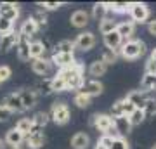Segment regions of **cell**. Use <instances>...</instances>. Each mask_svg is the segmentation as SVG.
<instances>
[{
    "label": "cell",
    "instance_id": "6da1fadb",
    "mask_svg": "<svg viewBox=\"0 0 156 149\" xmlns=\"http://www.w3.org/2000/svg\"><path fill=\"white\" fill-rule=\"evenodd\" d=\"M61 78H64L68 83V88L69 90H82L85 85V80H83V68H82V64H78V62H75L73 66L69 68H64V69H61V71L57 73Z\"/></svg>",
    "mask_w": 156,
    "mask_h": 149
},
{
    "label": "cell",
    "instance_id": "7a4b0ae2",
    "mask_svg": "<svg viewBox=\"0 0 156 149\" xmlns=\"http://www.w3.org/2000/svg\"><path fill=\"white\" fill-rule=\"evenodd\" d=\"M146 52V45L144 42L140 40H127L125 44L122 45V50L120 54L125 57V59H137Z\"/></svg>",
    "mask_w": 156,
    "mask_h": 149
},
{
    "label": "cell",
    "instance_id": "3957f363",
    "mask_svg": "<svg viewBox=\"0 0 156 149\" xmlns=\"http://www.w3.org/2000/svg\"><path fill=\"white\" fill-rule=\"evenodd\" d=\"M50 118L57 123V125H66L69 122V109L64 102H56L52 106V111H50Z\"/></svg>",
    "mask_w": 156,
    "mask_h": 149
},
{
    "label": "cell",
    "instance_id": "277c9868",
    "mask_svg": "<svg viewBox=\"0 0 156 149\" xmlns=\"http://www.w3.org/2000/svg\"><path fill=\"white\" fill-rule=\"evenodd\" d=\"M92 125H94L99 132H102V135H106V133L115 127V120H113L111 115H104V113H101V115H94V118H92Z\"/></svg>",
    "mask_w": 156,
    "mask_h": 149
},
{
    "label": "cell",
    "instance_id": "5b68a950",
    "mask_svg": "<svg viewBox=\"0 0 156 149\" xmlns=\"http://www.w3.org/2000/svg\"><path fill=\"white\" fill-rule=\"evenodd\" d=\"M94 45H95V35L92 31H83V33L78 35L76 40H75V47L80 50H83V52L90 50Z\"/></svg>",
    "mask_w": 156,
    "mask_h": 149
},
{
    "label": "cell",
    "instance_id": "8992f818",
    "mask_svg": "<svg viewBox=\"0 0 156 149\" xmlns=\"http://www.w3.org/2000/svg\"><path fill=\"white\" fill-rule=\"evenodd\" d=\"M2 104L5 106L9 111H12V113H24V111H26V108H24V104H23V101H21V97H19L17 92L9 94L5 99H4Z\"/></svg>",
    "mask_w": 156,
    "mask_h": 149
},
{
    "label": "cell",
    "instance_id": "52a82bcc",
    "mask_svg": "<svg viewBox=\"0 0 156 149\" xmlns=\"http://www.w3.org/2000/svg\"><path fill=\"white\" fill-rule=\"evenodd\" d=\"M130 16H132V21L134 23H144V21H147V17H149V9H147L146 4L135 2V4H132Z\"/></svg>",
    "mask_w": 156,
    "mask_h": 149
},
{
    "label": "cell",
    "instance_id": "ba28073f",
    "mask_svg": "<svg viewBox=\"0 0 156 149\" xmlns=\"http://www.w3.org/2000/svg\"><path fill=\"white\" fill-rule=\"evenodd\" d=\"M127 101H130L132 104L137 108V109H144L146 104H147V95H146V90H132V92H128L127 97H125Z\"/></svg>",
    "mask_w": 156,
    "mask_h": 149
},
{
    "label": "cell",
    "instance_id": "9c48e42d",
    "mask_svg": "<svg viewBox=\"0 0 156 149\" xmlns=\"http://www.w3.org/2000/svg\"><path fill=\"white\" fill-rule=\"evenodd\" d=\"M0 14H2V17H5V19L14 23L17 19V16H19L17 4H14V2H2L0 4Z\"/></svg>",
    "mask_w": 156,
    "mask_h": 149
},
{
    "label": "cell",
    "instance_id": "30bf717a",
    "mask_svg": "<svg viewBox=\"0 0 156 149\" xmlns=\"http://www.w3.org/2000/svg\"><path fill=\"white\" fill-rule=\"evenodd\" d=\"M125 44L123 38L120 37L118 31H113L109 35H104V45H106V49L113 50V52H118V50H122V45Z\"/></svg>",
    "mask_w": 156,
    "mask_h": 149
},
{
    "label": "cell",
    "instance_id": "8fae6325",
    "mask_svg": "<svg viewBox=\"0 0 156 149\" xmlns=\"http://www.w3.org/2000/svg\"><path fill=\"white\" fill-rule=\"evenodd\" d=\"M17 55H19V59L21 61H28L30 57V49H31V42H30L28 37H24V35L19 33V42H17Z\"/></svg>",
    "mask_w": 156,
    "mask_h": 149
},
{
    "label": "cell",
    "instance_id": "7c38bea8",
    "mask_svg": "<svg viewBox=\"0 0 156 149\" xmlns=\"http://www.w3.org/2000/svg\"><path fill=\"white\" fill-rule=\"evenodd\" d=\"M52 64H56L57 68H61V69H64V68H69L75 64V55L73 54H52Z\"/></svg>",
    "mask_w": 156,
    "mask_h": 149
},
{
    "label": "cell",
    "instance_id": "4fadbf2b",
    "mask_svg": "<svg viewBox=\"0 0 156 149\" xmlns=\"http://www.w3.org/2000/svg\"><path fill=\"white\" fill-rule=\"evenodd\" d=\"M24 140H26V135H24V133H21L16 127L11 128V130L5 133V142L9 144V146H12V149H16L17 146H21Z\"/></svg>",
    "mask_w": 156,
    "mask_h": 149
},
{
    "label": "cell",
    "instance_id": "5bb4252c",
    "mask_svg": "<svg viewBox=\"0 0 156 149\" xmlns=\"http://www.w3.org/2000/svg\"><path fill=\"white\" fill-rule=\"evenodd\" d=\"M31 69H33L37 75H40V76H44V75H49L50 69H52V61H49V59H35L33 62H31Z\"/></svg>",
    "mask_w": 156,
    "mask_h": 149
},
{
    "label": "cell",
    "instance_id": "9a60e30c",
    "mask_svg": "<svg viewBox=\"0 0 156 149\" xmlns=\"http://www.w3.org/2000/svg\"><path fill=\"white\" fill-rule=\"evenodd\" d=\"M17 42H19V33L16 31H12L9 35H4V37H0V50H11L12 47H17Z\"/></svg>",
    "mask_w": 156,
    "mask_h": 149
},
{
    "label": "cell",
    "instance_id": "2e32d148",
    "mask_svg": "<svg viewBox=\"0 0 156 149\" xmlns=\"http://www.w3.org/2000/svg\"><path fill=\"white\" fill-rule=\"evenodd\" d=\"M17 94H19V97H21L23 104H24V108H26V109H30V108H33V106L37 104V92H35V90H30V88H21Z\"/></svg>",
    "mask_w": 156,
    "mask_h": 149
},
{
    "label": "cell",
    "instance_id": "e0dca14e",
    "mask_svg": "<svg viewBox=\"0 0 156 149\" xmlns=\"http://www.w3.org/2000/svg\"><path fill=\"white\" fill-rule=\"evenodd\" d=\"M89 19H90V16L85 11H75L71 14V17H69V21H71V24L75 28H85L90 23Z\"/></svg>",
    "mask_w": 156,
    "mask_h": 149
},
{
    "label": "cell",
    "instance_id": "ac0fdd59",
    "mask_svg": "<svg viewBox=\"0 0 156 149\" xmlns=\"http://www.w3.org/2000/svg\"><path fill=\"white\" fill-rule=\"evenodd\" d=\"M80 92H83V94H87L89 97L99 95L101 92H102V83H101L99 80H89V82H85L83 88H82Z\"/></svg>",
    "mask_w": 156,
    "mask_h": 149
},
{
    "label": "cell",
    "instance_id": "d6986e66",
    "mask_svg": "<svg viewBox=\"0 0 156 149\" xmlns=\"http://www.w3.org/2000/svg\"><path fill=\"white\" fill-rule=\"evenodd\" d=\"M134 30H135V23L134 21H123V23H120L118 28H116V31L120 33V37H122L125 42L130 40V37L134 35Z\"/></svg>",
    "mask_w": 156,
    "mask_h": 149
},
{
    "label": "cell",
    "instance_id": "ffe728a7",
    "mask_svg": "<svg viewBox=\"0 0 156 149\" xmlns=\"http://www.w3.org/2000/svg\"><path fill=\"white\" fill-rule=\"evenodd\" d=\"M90 144V139L87 133L83 132H78L71 137V147L73 149H87Z\"/></svg>",
    "mask_w": 156,
    "mask_h": 149
},
{
    "label": "cell",
    "instance_id": "44dd1931",
    "mask_svg": "<svg viewBox=\"0 0 156 149\" xmlns=\"http://www.w3.org/2000/svg\"><path fill=\"white\" fill-rule=\"evenodd\" d=\"M26 144H28V147H31V149H38L45 144V135L42 132H31L28 137H26Z\"/></svg>",
    "mask_w": 156,
    "mask_h": 149
},
{
    "label": "cell",
    "instance_id": "7402d4cb",
    "mask_svg": "<svg viewBox=\"0 0 156 149\" xmlns=\"http://www.w3.org/2000/svg\"><path fill=\"white\" fill-rule=\"evenodd\" d=\"M115 120V127H116L118 133L120 135H127L132 128V123L128 120V116H118V118H113Z\"/></svg>",
    "mask_w": 156,
    "mask_h": 149
},
{
    "label": "cell",
    "instance_id": "603a6c76",
    "mask_svg": "<svg viewBox=\"0 0 156 149\" xmlns=\"http://www.w3.org/2000/svg\"><path fill=\"white\" fill-rule=\"evenodd\" d=\"M108 9L106 7V2H101V4H94V7H92V17H94L95 21H104V19H108Z\"/></svg>",
    "mask_w": 156,
    "mask_h": 149
},
{
    "label": "cell",
    "instance_id": "cb8c5ba5",
    "mask_svg": "<svg viewBox=\"0 0 156 149\" xmlns=\"http://www.w3.org/2000/svg\"><path fill=\"white\" fill-rule=\"evenodd\" d=\"M37 31H38V26H37V23H35L31 17H28L26 21L23 23L21 30H19V33L24 35V37H28V38H31V37H33Z\"/></svg>",
    "mask_w": 156,
    "mask_h": 149
},
{
    "label": "cell",
    "instance_id": "d4e9b609",
    "mask_svg": "<svg viewBox=\"0 0 156 149\" xmlns=\"http://www.w3.org/2000/svg\"><path fill=\"white\" fill-rule=\"evenodd\" d=\"M75 49H76L75 47V42H71V40H61L54 47V54H73Z\"/></svg>",
    "mask_w": 156,
    "mask_h": 149
},
{
    "label": "cell",
    "instance_id": "484cf974",
    "mask_svg": "<svg viewBox=\"0 0 156 149\" xmlns=\"http://www.w3.org/2000/svg\"><path fill=\"white\" fill-rule=\"evenodd\" d=\"M16 128L19 130L21 133H24L26 137H28L30 133L35 130V123H33V118L30 120V118H23V120H19L17 122V125H16Z\"/></svg>",
    "mask_w": 156,
    "mask_h": 149
},
{
    "label": "cell",
    "instance_id": "4316f807",
    "mask_svg": "<svg viewBox=\"0 0 156 149\" xmlns=\"http://www.w3.org/2000/svg\"><path fill=\"white\" fill-rule=\"evenodd\" d=\"M106 69H108V64L102 59H97V61H94L92 64H90V68H89V73L92 75V76H102L104 73H106Z\"/></svg>",
    "mask_w": 156,
    "mask_h": 149
},
{
    "label": "cell",
    "instance_id": "83f0119b",
    "mask_svg": "<svg viewBox=\"0 0 156 149\" xmlns=\"http://www.w3.org/2000/svg\"><path fill=\"white\" fill-rule=\"evenodd\" d=\"M49 120H50V116L47 115V113L38 111V113L33 116V123H35V130H33V132H40V130H42V128L49 123Z\"/></svg>",
    "mask_w": 156,
    "mask_h": 149
},
{
    "label": "cell",
    "instance_id": "f1b7e54d",
    "mask_svg": "<svg viewBox=\"0 0 156 149\" xmlns=\"http://www.w3.org/2000/svg\"><path fill=\"white\" fill-rule=\"evenodd\" d=\"M106 7L109 11L113 12H118V14H123V12H130L132 9V4H128V2H106Z\"/></svg>",
    "mask_w": 156,
    "mask_h": 149
},
{
    "label": "cell",
    "instance_id": "f546056e",
    "mask_svg": "<svg viewBox=\"0 0 156 149\" xmlns=\"http://www.w3.org/2000/svg\"><path fill=\"white\" fill-rule=\"evenodd\" d=\"M45 45L42 42H31V49H30V55H31V59H44L45 55Z\"/></svg>",
    "mask_w": 156,
    "mask_h": 149
},
{
    "label": "cell",
    "instance_id": "4dcf8cb0",
    "mask_svg": "<svg viewBox=\"0 0 156 149\" xmlns=\"http://www.w3.org/2000/svg\"><path fill=\"white\" fill-rule=\"evenodd\" d=\"M116 28H118V24L113 19H104V21H101L99 23V31L102 35H109V33H113V31H116Z\"/></svg>",
    "mask_w": 156,
    "mask_h": 149
},
{
    "label": "cell",
    "instance_id": "1f68e13d",
    "mask_svg": "<svg viewBox=\"0 0 156 149\" xmlns=\"http://www.w3.org/2000/svg\"><path fill=\"white\" fill-rule=\"evenodd\" d=\"M128 120H130V123H132V127H137V125H140V123L146 120L144 109H135L132 115L128 116Z\"/></svg>",
    "mask_w": 156,
    "mask_h": 149
},
{
    "label": "cell",
    "instance_id": "d6a6232c",
    "mask_svg": "<svg viewBox=\"0 0 156 149\" xmlns=\"http://www.w3.org/2000/svg\"><path fill=\"white\" fill-rule=\"evenodd\" d=\"M142 88L144 90H156V75L146 73L144 78H142Z\"/></svg>",
    "mask_w": 156,
    "mask_h": 149
},
{
    "label": "cell",
    "instance_id": "836d02e7",
    "mask_svg": "<svg viewBox=\"0 0 156 149\" xmlns=\"http://www.w3.org/2000/svg\"><path fill=\"white\" fill-rule=\"evenodd\" d=\"M66 88H68V83H66L64 78H61L59 75L52 78V90H54V92H62V90H66Z\"/></svg>",
    "mask_w": 156,
    "mask_h": 149
},
{
    "label": "cell",
    "instance_id": "e575fe53",
    "mask_svg": "<svg viewBox=\"0 0 156 149\" xmlns=\"http://www.w3.org/2000/svg\"><path fill=\"white\" fill-rule=\"evenodd\" d=\"M75 104L80 109H83V108H87L90 104V97L87 94H83V92H76V95H75Z\"/></svg>",
    "mask_w": 156,
    "mask_h": 149
},
{
    "label": "cell",
    "instance_id": "d590c367",
    "mask_svg": "<svg viewBox=\"0 0 156 149\" xmlns=\"http://www.w3.org/2000/svg\"><path fill=\"white\" fill-rule=\"evenodd\" d=\"M37 88H38V92L42 95L52 94V92H54V90H52V78H50V80H42V82L37 85Z\"/></svg>",
    "mask_w": 156,
    "mask_h": 149
},
{
    "label": "cell",
    "instance_id": "8d00e7d4",
    "mask_svg": "<svg viewBox=\"0 0 156 149\" xmlns=\"http://www.w3.org/2000/svg\"><path fill=\"white\" fill-rule=\"evenodd\" d=\"M14 30H12V21H9V19H5V17H2L0 19V35L4 37V35H9L12 33Z\"/></svg>",
    "mask_w": 156,
    "mask_h": 149
},
{
    "label": "cell",
    "instance_id": "74e56055",
    "mask_svg": "<svg viewBox=\"0 0 156 149\" xmlns=\"http://www.w3.org/2000/svg\"><path fill=\"white\" fill-rule=\"evenodd\" d=\"M31 19H33L35 23H37V26H38V30L40 28H45L47 26V16H45L42 11H38V12H35L33 16H31Z\"/></svg>",
    "mask_w": 156,
    "mask_h": 149
},
{
    "label": "cell",
    "instance_id": "f35d334b",
    "mask_svg": "<svg viewBox=\"0 0 156 149\" xmlns=\"http://www.w3.org/2000/svg\"><path fill=\"white\" fill-rule=\"evenodd\" d=\"M144 115H146V118H151V116L156 115V101L154 99L147 101V104H146V108H144Z\"/></svg>",
    "mask_w": 156,
    "mask_h": 149
},
{
    "label": "cell",
    "instance_id": "ab89813d",
    "mask_svg": "<svg viewBox=\"0 0 156 149\" xmlns=\"http://www.w3.org/2000/svg\"><path fill=\"white\" fill-rule=\"evenodd\" d=\"M111 116H113V118H118V116H125V115H123V99L116 101V102L113 104Z\"/></svg>",
    "mask_w": 156,
    "mask_h": 149
},
{
    "label": "cell",
    "instance_id": "60d3db41",
    "mask_svg": "<svg viewBox=\"0 0 156 149\" xmlns=\"http://www.w3.org/2000/svg\"><path fill=\"white\" fill-rule=\"evenodd\" d=\"M102 61L106 62V64L115 62V61H116V52H113V50L106 49V50H104V54H102Z\"/></svg>",
    "mask_w": 156,
    "mask_h": 149
},
{
    "label": "cell",
    "instance_id": "b9f144b4",
    "mask_svg": "<svg viewBox=\"0 0 156 149\" xmlns=\"http://www.w3.org/2000/svg\"><path fill=\"white\" fill-rule=\"evenodd\" d=\"M109 149H128V142L123 137H118L113 140V146Z\"/></svg>",
    "mask_w": 156,
    "mask_h": 149
},
{
    "label": "cell",
    "instance_id": "7bdbcfd3",
    "mask_svg": "<svg viewBox=\"0 0 156 149\" xmlns=\"http://www.w3.org/2000/svg\"><path fill=\"white\" fill-rule=\"evenodd\" d=\"M135 109H137V108H135V106L132 104L130 101L123 99V115H125V116H130V115H132V113H134Z\"/></svg>",
    "mask_w": 156,
    "mask_h": 149
},
{
    "label": "cell",
    "instance_id": "ee69618b",
    "mask_svg": "<svg viewBox=\"0 0 156 149\" xmlns=\"http://www.w3.org/2000/svg\"><path fill=\"white\" fill-rule=\"evenodd\" d=\"M12 116V111H9L4 104H0V122H7Z\"/></svg>",
    "mask_w": 156,
    "mask_h": 149
},
{
    "label": "cell",
    "instance_id": "f6af8a7d",
    "mask_svg": "<svg viewBox=\"0 0 156 149\" xmlns=\"http://www.w3.org/2000/svg\"><path fill=\"white\" fill-rule=\"evenodd\" d=\"M38 5L47 9V11H56V9H59L62 5V2H45V4H38Z\"/></svg>",
    "mask_w": 156,
    "mask_h": 149
},
{
    "label": "cell",
    "instance_id": "bcb514c9",
    "mask_svg": "<svg viewBox=\"0 0 156 149\" xmlns=\"http://www.w3.org/2000/svg\"><path fill=\"white\" fill-rule=\"evenodd\" d=\"M146 73L147 75H156V61L154 59H147V62H146Z\"/></svg>",
    "mask_w": 156,
    "mask_h": 149
},
{
    "label": "cell",
    "instance_id": "7dc6e473",
    "mask_svg": "<svg viewBox=\"0 0 156 149\" xmlns=\"http://www.w3.org/2000/svg\"><path fill=\"white\" fill-rule=\"evenodd\" d=\"M9 76H11V68L9 66H0V83L5 82Z\"/></svg>",
    "mask_w": 156,
    "mask_h": 149
},
{
    "label": "cell",
    "instance_id": "c3c4849f",
    "mask_svg": "<svg viewBox=\"0 0 156 149\" xmlns=\"http://www.w3.org/2000/svg\"><path fill=\"white\" fill-rule=\"evenodd\" d=\"M113 140H115V139H113V137H109V135H102V137H101L99 140H97V142H101L102 146H106V147L109 149V147L113 146Z\"/></svg>",
    "mask_w": 156,
    "mask_h": 149
},
{
    "label": "cell",
    "instance_id": "681fc988",
    "mask_svg": "<svg viewBox=\"0 0 156 149\" xmlns=\"http://www.w3.org/2000/svg\"><path fill=\"white\" fill-rule=\"evenodd\" d=\"M147 30H149V33L153 35V37H156V19H154V21H149Z\"/></svg>",
    "mask_w": 156,
    "mask_h": 149
},
{
    "label": "cell",
    "instance_id": "f907efd6",
    "mask_svg": "<svg viewBox=\"0 0 156 149\" xmlns=\"http://www.w3.org/2000/svg\"><path fill=\"white\" fill-rule=\"evenodd\" d=\"M94 149H108V147H106V146H102L101 142H97V144H95V147H94Z\"/></svg>",
    "mask_w": 156,
    "mask_h": 149
},
{
    "label": "cell",
    "instance_id": "816d5d0a",
    "mask_svg": "<svg viewBox=\"0 0 156 149\" xmlns=\"http://www.w3.org/2000/svg\"><path fill=\"white\" fill-rule=\"evenodd\" d=\"M151 59H154V61H156V47L153 49V52H151Z\"/></svg>",
    "mask_w": 156,
    "mask_h": 149
},
{
    "label": "cell",
    "instance_id": "f5cc1de1",
    "mask_svg": "<svg viewBox=\"0 0 156 149\" xmlns=\"http://www.w3.org/2000/svg\"><path fill=\"white\" fill-rule=\"evenodd\" d=\"M0 149H5V142H4L2 139H0Z\"/></svg>",
    "mask_w": 156,
    "mask_h": 149
},
{
    "label": "cell",
    "instance_id": "db71d44e",
    "mask_svg": "<svg viewBox=\"0 0 156 149\" xmlns=\"http://www.w3.org/2000/svg\"><path fill=\"white\" fill-rule=\"evenodd\" d=\"M151 149H156V144H154V146H153V147H151Z\"/></svg>",
    "mask_w": 156,
    "mask_h": 149
},
{
    "label": "cell",
    "instance_id": "11a10c76",
    "mask_svg": "<svg viewBox=\"0 0 156 149\" xmlns=\"http://www.w3.org/2000/svg\"><path fill=\"white\" fill-rule=\"evenodd\" d=\"M16 149H19V147H16Z\"/></svg>",
    "mask_w": 156,
    "mask_h": 149
}]
</instances>
